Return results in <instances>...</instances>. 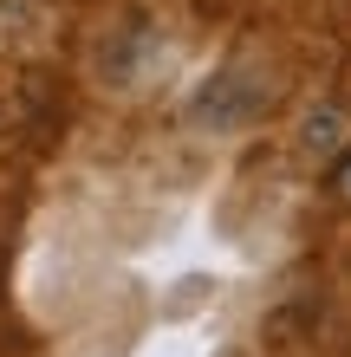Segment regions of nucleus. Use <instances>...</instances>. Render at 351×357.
<instances>
[{
	"instance_id": "f257e3e1",
	"label": "nucleus",
	"mask_w": 351,
	"mask_h": 357,
	"mask_svg": "<svg viewBox=\"0 0 351 357\" xmlns=\"http://www.w3.org/2000/svg\"><path fill=\"white\" fill-rule=\"evenodd\" d=\"M325 188H332V202H338V208H351V150H345V156L332 162V176H325Z\"/></svg>"
}]
</instances>
